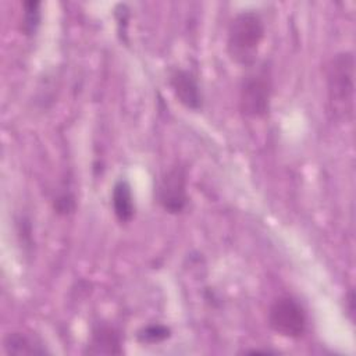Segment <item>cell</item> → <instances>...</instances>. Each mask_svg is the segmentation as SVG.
Masks as SVG:
<instances>
[{
  "instance_id": "obj_1",
  "label": "cell",
  "mask_w": 356,
  "mask_h": 356,
  "mask_svg": "<svg viewBox=\"0 0 356 356\" xmlns=\"http://www.w3.org/2000/svg\"><path fill=\"white\" fill-rule=\"evenodd\" d=\"M264 39V22L256 11L236 14L228 26L227 50L232 61L239 65H253Z\"/></svg>"
},
{
  "instance_id": "obj_8",
  "label": "cell",
  "mask_w": 356,
  "mask_h": 356,
  "mask_svg": "<svg viewBox=\"0 0 356 356\" xmlns=\"http://www.w3.org/2000/svg\"><path fill=\"white\" fill-rule=\"evenodd\" d=\"M113 209L117 220L120 222H128L135 214V203L131 191V185L125 179L115 182L111 195Z\"/></svg>"
},
{
  "instance_id": "obj_9",
  "label": "cell",
  "mask_w": 356,
  "mask_h": 356,
  "mask_svg": "<svg viewBox=\"0 0 356 356\" xmlns=\"http://www.w3.org/2000/svg\"><path fill=\"white\" fill-rule=\"evenodd\" d=\"M4 350L8 355H43L47 353L42 342L24 332H10L4 338Z\"/></svg>"
},
{
  "instance_id": "obj_2",
  "label": "cell",
  "mask_w": 356,
  "mask_h": 356,
  "mask_svg": "<svg viewBox=\"0 0 356 356\" xmlns=\"http://www.w3.org/2000/svg\"><path fill=\"white\" fill-rule=\"evenodd\" d=\"M327 90L331 110L337 117L348 120L353 114L355 57L350 51L334 56L327 68Z\"/></svg>"
},
{
  "instance_id": "obj_3",
  "label": "cell",
  "mask_w": 356,
  "mask_h": 356,
  "mask_svg": "<svg viewBox=\"0 0 356 356\" xmlns=\"http://www.w3.org/2000/svg\"><path fill=\"white\" fill-rule=\"evenodd\" d=\"M273 93L271 68L267 63L250 71L241 83L239 108L245 117L260 118L270 110Z\"/></svg>"
},
{
  "instance_id": "obj_7",
  "label": "cell",
  "mask_w": 356,
  "mask_h": 356,
  "mask_svg": "<svg viewBox=\"0 0 356 356\" xmlns=\"http://www.w3.org/2000/svg\"><path fill=\"white\" fill-rule=\"evenodd\" d=\"M120 332L107 324H97L92 331L88 352L92 355H120L121 349Z\"/></svg>"
},
{
  "instance_id": "obj_4",
  "label": "cell",
  "mask_w": 356,
  "mask_h": 356,
  "mask_svg": "<svg viewBox=\"0 0 356 356\" xmlns=\"http://www.w3.org/2000/svg\"><path fill=\"white\" fill-rule=\"evenodd\" d=\"M268 324L282 337L299 338L306 330V313L293 298L280 296L270 306Z\"/></svg>"
},
{
  "instance_id": "obj_10",
  "label": "cell",
  "mask_w": 356,
  "mask_h": 356,
  "mask_svg": "<svg viewBox=\"0 0 356 356\" xmlns=\"http://www.w3.org/2000/svg\"><path fill=\"white\" fill-rule=\"evenodd\" d=\"M22 14V32L26 36L36 33L40 24V3L39 1H25Z\"/></svg>"
},
{
  "instance_id": "obj_12",
  "label": "cell",
  "mask_w": 356,
  "mask_h": 356,
  "mask_svg": "<svg viewBox=\"0 0 356 356\" xmlns=\"http://www.w3.org/2000/svg\"><path fill=\"white\" fill-rule=\"evenodd\" d=\"M75 209V200H74V196L68 192H64L61 195H58L56 199H54V210L58 213V214H68V213H72Z\"/></svg>"
},
{
  "instance_id": "obj_6",
  "label": "cell",
  "mask_w": 356,
  "mask_h": 356,
  "mask_svg": "<svg viewBox=\"0 0 356 356\" xmlns=\"http://www.w3.org/2000/svg\"><path fill=\"white\" fill-rule=\"evenodd\" d=\"M170 86L177 100L189 110L199 111L203 106V96L197 79L191 71L177 68L170 74Z\"/></svg>"
},
{
  "instance_id": "obj_5",
  "label": "cell",
  "mask_w": 356,
  "mask_h": 356,
  "mask_svg": "<svg viewBox=\"0 0 356 356\" xmlns=\"http://www.w3.org/2000/svg\"><path fill=\"white\" fill-rule=\"evenodd\" d=\"M156 199L167 213L184 211L188 204L185 167L174 165L161 175L156 186Z\"/></svg>"
},
{
  "instance_id": "obj_11",
  "label": "cell",
  "mask_w": 356,
  "mask_h": 356,
  "mask_svg": "<svg viewBox=\"0 0 356 356\" xmlns=\"http://www.w3.org/2000/svg\"><path fill=\"white\" fill-rule=\"evenodd\" d=\"M170 337V328L163 324H150L138 332V339L143 343H157Z\"/></svg>"
}]
</instances>
